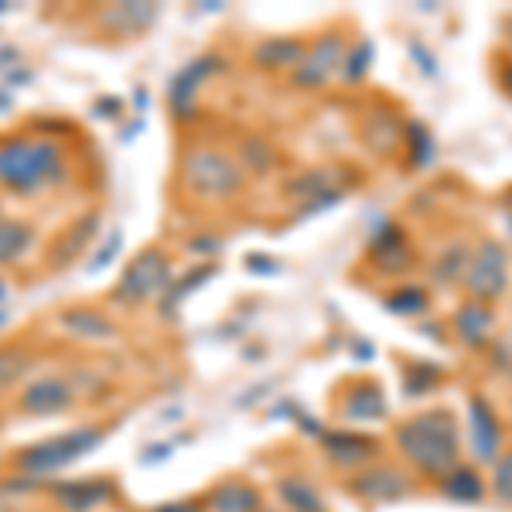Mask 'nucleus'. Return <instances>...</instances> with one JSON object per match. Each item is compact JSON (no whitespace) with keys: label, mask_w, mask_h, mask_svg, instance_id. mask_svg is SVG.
<instances>
[{"label":"nucleus","mask_w":512,"mask_h":512,"mask_svg":"<svg viewBox=\"0 0 512 512\" xmlns=\"http://www.w3.org/2000/svg\"><path fill=\"white\" fill-rule=\"evenodd\" d=\"M393 444L420 478L441 482L461 465V434L451 410H420L393 427Z\"/></svg>","instance_id":"nucleus-1"},{"label":"nucleus","mask_w":512,"mask_h":512,"mask_svg":"<svg viewBox=\"0 0 512 512\" xmlns=\"http://www.w3.org/2000/svg\"><path fill=\"white\" fill-rule=\"evenodd\" d=\"M65 178V154L55 137H7L0 140V188L18 195L59 185Z\"/></svg>","instance_id":"nucleus-2"},{"label":"nucleus","mask_w":512,"mask_h":512,"mask_svg":"<svg viewBox=\"0 0 512 512\" xmlns=\"http://www.w3.org/2000/svg\"><path fill=\"white\" fill-rule=\"evenodd\" d=\"M103 437L106 434L99 427H76V431L45 437V441L31 444V448L18 454V472L24 478H45L65 465H72V461L86 458L89 451L103 444Z\"/></svg>","instance_id":"nucleus-3"},{"label":"nucleus","mask_w":512,"mask_h":512,"mask_svg":"<svg viewBox=\"0 0 512 512\" xmlns=\"http://www.w3.org/2000/svg\"><path fill=\"white\" fill-rule=\"evenodd\" d=\"M181 181L188 192L202 198H229L243 188V168L222 151L212 147H195L181 161Z\"/></svg>","instance_id":"nucleus-4"},{"label":"nucleus","mask_w":512,"mask_h":512,"mask_svg":"<svg viewBox=\"0 0 512 512\" xmlns=\"http://www.w3.org/2000/svg\"><path fill=\"white\" fill-rule=\"evenodd\" d=\"M175 284L171 277V263L158 246H147L140 250L130 267L123 270V277L117 280L113 287V301H123V304H140V301H151V297H164L168 287Z\"/></svg>","instance_id":"nucleus-5"},{"label":"nucleus","mask_w":512,"mask_h":512,"mask_svg":"<svg viewBox=\"0 0 512 512\" xmlns=\"http://www.w3.org/2000/svg\"><path fill=\"white\" fill-rule=\"evenodd\" d=\"M345 489H349L355 499L373 502V506H386V502H400L410 499L417 492V478L400 465H390V461H373L362 472H355L345 478Z\"/></svg>","instance_id":"nucleus-6"},{"label":"nucleus","mask_w":512,"mask_h":512,"mask_svg":"<svg viewBox=\"0 0 512 512\" xmlns=\"http://www.w3.org/2000/svg\"><path fill=\"white\" fill-rule=\"evenodd\" d=\"M509 284V256L499 243H482L465 270V291L472 301L489 304L495 301Z\"/></svg>","instance_id":"nucleus-7"},{"label":"nucleus","mask_w":512,"mask_h":512,"mask_svg":"<svg viewBox=\"0 0 512 512\" xmlns=\"http://www.w3.org/2000/svg\"><path fill=\"white\" fill-rule=\"evenodd\" d=\"M318 444L338 472H349V475L362 472L366 465L379 461V451H383V444H379L376 437L355 434V431H321Z\"/></svg>","instance_id":"nucleus-8"},{"label":"nucleus","mask_w":512,"mask_h":512,"mask_svg":"<svg viewBox=\"0 0 512 512\" xmlns=\"http://www.w3.org/2000/svg\"><path fill=\"white\" fill-rule=\"evenodd\" d=\"M345 65V38L338 31H328L311 52H304V59L294 69V86L297 89H321L328 79Z\"/></svg>","instance_id":"nucleus-9"},{"label":"nucleus","mask_w":512,"mask_h":512,"mask_svg":"<svg viewBox=\"0 0 512 512\" xmlns=\"http://www.w3.org/2000/svg\"><path fill=\"white\" fill-rule=\"evenodd\" d=\"M468 427H472L475 458L482 461V465H495L499 454H502V441H506V434H502V424H499V417H495L492 403L485 400L482 393H475L472 400H468Z\"/></svg>","instance_id":"nucleus-10"},{"label":"nucleus","mask_w":512,"mask_h":512,"mask_svg":"<svg viewBox=\"0 0 512 512\" xmlns=\"http://www.w3.org/2000/svg\"><path fill=\"white\" fill-rule=\"evenodd\" d=\"M72 400H76L72 386L65 383V379L48 376V379H35V383L24 386L18 407L28 417H52V414H62V410H69Z\"/></svg>","instance_id":"nucleus-11"},{"label":"nucleus","mask_w":512,"mask_h":512,"mask_svg":"<svg viewBox=\"0 0 512 512\" xmlns=\"http://www.w3.org/2000/svg\"><path fill=\"white\" fill-rule=\"evenodd\" d=\"M219 69H222L219 55H198L185 69L175 72V79H171V86H168V103H171V110H175V117H192V99L198 93V82L209 79L212 72H219Z\"/></svg>","instance_id":"nucleus-12"},{"label":"nucleus","mask_w":512,"mask_h":512,"mask_svg":"<svg viewBox=\"0 0 512 512\" xmlns=\"http://www.w3.org/2000/svg\"><path fill=\"white\" fill-rule=\"evenodd\" d=\"M390 414V403H386V393L376 379H362V383H352L349 393L342 400V417L352 420V424H369V420H383Z\"/></svg>","instance_id":"nucleus-13"},{"label":"nucleus","mask_w":512,"mask_h":512,"mask_svg":"<svg viewBox=\"0 0 512 512\" xmlns=\"http://www.w3.org/2000/svg\"><path fill=\"white\" fill-rule=\"evenodd\" d=\"M113 482H106V478H79V482H62L55 485L52 495L59 506H65L69 512H89L96 506H103V502L113 499Z\"/></svg>","instance_id":"nucleus-14"},{"label":"nucleus","mask_w":512,"mask_h":512,"mask_svg":"<svg viewBox=\"0 0 512 512\" xmlns=\"http://www.w3.org/2000/svg\"><path fill=\"white\" fill-rule=\"evenodd\" d=\"M205 502H209L212 512H260L263 509L260 489H253L243 478H226V482H219Z\"/></svg>","instance_id":"nucleus-15"},{"label":"nucleus","mask_w":512,"mask_h":512,"mask_svg":"<svg viewBox=\"0 0 512 512\" xmlns=\"http://www.w3.org/2000/svg\"><path fill=\"white\" fill-rule=\"evenodd\" d=\"M277 499L287 512H328L325 495L304 475H284L277 482Z\"/></svg>","instance_id":"nucleus-16"},{"label":"nucleus","mask_w":512,"mask_h":512,"mask_svg":"<svg viewBox=\"0 0 512 512\" xmlns=\"http://www.w3.org/2000/svg\"><path fill=\"white\" fill-rule=\"evenodd\" d=\"M373 260H376L379 270H386V274H400V270H407L410 260H414L407 236H403L396 226H383L379 229V236L373 239Z\"/></svg>","instance_id":"nucleus-17"},{"label":"nucleus","mask_w":512,"mask_h":512,"mask_svg":"<svg viewBox=\"0 0 512 512\" xmlns=\"http://www.w3.org/2000/svg\"><path fill=\"white\" fill-rule=\"evenodd\" d=\"M454 332L465 345H472V349H485L492 338V311L489 304H478V301H468L458 308V315H454Z\"/></svg>","instance_id":"nucleus-18"},{"label":"nucleus","mask_w":512,"mask_h":512,"mask_svg":"<svg viewBox=\"0 0 512 512\" xmlns=\"http://www.w3.org/2000/svg\"><path fill=\"white\" fill-rule=\"evenodd\" d=\"M158 18V4H113L99 14V24L117 35H137V31L151 28Z\"/></svg>","instance_id":"nucleus-19"},{"label":"nucleus","mask_w":512,"mask_h":512,"mask_svg":"<svg viewBox=\"0 0 512 512\" xmlns=\"http://www.w3.org/2000/svg\"><path fill=\"white\" fill-rule=\"evenodd\" d=\"M96 226H99V212H89V216L72 222V226L55 239L52 253H48V263H52V267H65V263L76 260V256L82 253V246L96 236Z\"/></svg>","instance_id":"nucleus-20"},{"label":"nucleus","mask_w":512,"mask_h":512,"mask_svg":"<svg viewBox=\"0 0 512 512\" xmlns=\"http://www.w3.org/2000/svg\"><path fill=\"white\" fill-rule=\"evenodd\" d=\"M437 489L448 495L451 502L475 506V502L485 499V478L478 475V468H472V465H458L451 475H444L441 482H437Z\"/></svg>","instance_id":"nucleus-21"},{"label":"nucleus","mask_w":512,"mask_h":512,"mask_svg":"<svg viewBox=\"0 0 512 512\" xmlns=\"http://www.w3.org/2000/svg\"><path fill=\"white\" fill-rule=\"evenodd\" d=\"M59 321H62L65 332L76 335V338H93V342H99V338H113V321L96 308H65Z\"/></svg>","instance_id":"nucleus-22"},{"label":"nucleus","mask_w":512,"mask_h":512,"mask_svg":"<svg viewBox=\"0 0 512 512\" xmlns=\"http://www.w3.org/2000/svg\"><path fill=\"white\" fill-rule=\"evenodd\" d=\"M304 59V45L297 38H267L256 45L253 62L263 65V69H284V65H294Z\"/></svg>","instance_id":"nucleus-23"},{"label":"nucleus","mask_w":512,"mask_h":512,"mask_svg":"<svg viewBox=\"0 0 512 512\" xmlns=\"http://www.w3.org/2000/svg\"><path fill=\"white\" fill-rule=\"evenodd\" d=\"M35 243V226L24 219H0V267L21 260Z\"/></svg>","instance_id":"nucleus-24"},{"label":"nucleus","mask_w":512,"mask_h":512,"mask_svg":"<svg viewBox=\"0 0 512 512\" xmlns=\"http://www.w3.org/2000/svg\"><path fill=\"white\" fill-rule=\"evenodd\" d=\"M212 274H216V267H209V263H205V267H195L185 280H178V277H175V284L168 287V294H164V301H161V315H164V318H175V315H178L181 297H188V294L195 291V287H202Z\"/></svg>","instance_id":"nucleus-25"},{"label":"nucleus","mask_w":512,"mask_h":512,"mask_svg":"<svg viewBox=\"0 0 512 512\" xmlns=\"http://www.w3.org/2000/svg\"><path fill=\"white\" fill-rule=\"evenodd\" d=\"M31 369V355L18 349V345H4L0 349V393L11 390L14 383H21Z\"/></svg>","instance_id":"nucleus-26"},{"label":"nucleus","mask_w":512,"mask_h":512,"mask_svg":"<svg viewBox=\"0 0 512 512\" xmlns=\"http://www.w3.org/2000/svg\"><path fill=\"white\" fill-rule=\"evenodd\" d=\"M468 263H472V256H468L465 246H448V250L441 253V260H437V267H434L437 284H454L458 277L465 280Z\"/></svg>","instance_id":"nucleus-27"},{"label":"nucleus","mask_w":512,"mask_h":512,"mask_svg":"<svg viewBox=\"0 0 512 512\" xmlns=\"http://www.w3.org/2000/svg\"><path fill=\"white\" fill-rule=\"evenodd\" d=\"M427 294L420 291V287H403V291H396L386 297V308L393 311V315H420V311H427Z\"/></svg>","instance_id":"nucleus-28"},{"label":"nucleus","mask_w":512,"mask_h":512,"mask_svg":"<svg viewBox=\"0 0 512 512\" xmlns=\"http://www.w3.org/2000/svg\"><path fill=\"white\" fill-rule=\"evenodd\" d=\"M492 495L512 506V451H502L492 465Z\"/></svg>","instance_id":"nucleus-29"},{"label":"nucleus","mask_w":512,"mask_h":512,"mask_svg":"<svg viewBox=\"0 0 512 512\" xmlns=\"http://www.w3.org/2000/svg\"><path fill=\"white\" fill-rule=\"evenodd\" d=\"M437 369L434 366H420V362H410L407 373H403V386H407L410 396H420V393H431L434 383H437Z\"/></svg>","instance_id":"nucleus-30"},{"label":"nucleus","mask_w":512,"mask_h":512,"mask_svg":"<svg viewBox=\"0 0 512 512\" xmlns=\"http://www.w3.org/2000/svg\"><path fill=\"white\" fill-rule=\"evenodd\" d=\"M325 192H332V175L328 171H308V175L291 181V195L297 198H318Z\"/></svg>","instance_id":"nucleus-31"},{"label":"nucleus","mask_w":512,"mask_h":512,"mask_svg":"<svg viewBox=\"0 0 512 512\" xmlns=\"http://www.w3.org/2000/svg\"><path fill=\"white\" fill-rule=\"evenodd\" d=\"M120 246H123V233H120V229H110V236H106V243L99 246V250L93 253V260L86 263V274H89V277H96L99 270L110 267V263L117 260Z\"/></svg>","instance_id":"nucleus-32"},{"label":"nucleus","mask_w":512,"mask_h":512,"mask_svg":"<svg viewBox=\"0 0 512 512\" xmlns=\"http://www.w3.org/2000/svg\"><path fill=\"white\" fill-rule=\"evenodd\" d=\"M270 164H274V151H270L267 140H246V144H243V168L263 175Z\"/></svg>","instance_id":"nucleus-33"},{"label":"nucleus","mask_w":512,"mask_h":512,"mask_svg":"<svg viewBox=\"0 0 512 512\" xmlns=\"http://www.w3.org/2000/svg\"><path fill=\"white\" fill-rule=\"evenodd\" d=\"M369 62H373V45H369V41H362V45L355 48V52L345 55V79L359 82L362 76H366Z\"/></svg>","instance_id":"nucleus-34"},{"label":"nucleus","mask_w":512,"mask_h":512,"mask_svg":"<svg viewBox=\"0 0 512 512\" xmlns=\"http://www.w3.org/2000/svg\"><path fill=\"white\" fill-rule=\"evenodd\" d=\"M410 151H414V164H427L431 161V154H434V144H431V137H427V130L424 127H417V123H410Z\"/></svg>","instance_id":"nucleus-35"},{"label":"nucleus","mask_w":512,"mask_h":512,"mask_svg":"<svg viewBox=\"0 0 512 512\" xmlns=\"http://www.w3.org/2000/svg\"><path fill=\"white\" fill-rule=\"evenodd\" d=\"M188 250H192V253H219L222 250V239H216V236L188 239Z\"/></svg>","instance_id":"nucleus-36"},{"label":"nucleus","mask_w":512,"mask_h":512,"mask_svg":"<svg viewBox=\"0 0 512 512\" xmlns=\"http://www.w3.org/2000/svg\"><path fill=\"white\" fill-rule=\"evenodd\" d=\"M246 267H250L253 274H277L280 263L270 260V256H250V260H246Z\"/></svg>","instance_id":"nucleus-37"},{"label":"nucleus","mask_w":512,"mask_h":512,"mask_svg":"<svg viewBox=\"0 0 512 512\" xmlns=\"http://www.w3.org/2000/svg\"><path fill=\"white\" fill-rule=\"evenodd\" d=\"M21 62V52L14 45H0V72H14Z\"/></svg>","instance_id":"nucleus-38"},{"label":"nucleus","mask_w":512,"mask_h":512,"mask_svg":"<svg viewBox=\"0 0 512 512\" xmlns=\"http://www.w3.org/2000/svg\"><path fill=\"white\" fill-rule=\"evenodd\" d=\"M96 117H117V113L123 110V103L120 99H113V96H106V99H96Z\"/></svg>","instance_id":"nucleus-39"},{"label":"nucleus","mask_w":512,"mask_h":512,"mask_svg":"<svg viewBox=\"0 0 512 512\" xmlns=\"http://www.w3.org/2000/svg\"><path fill=\"white\" fill-rule=\"evenodd\" d=\"M28 82H35V72H31V69H14V72H7L4 86L7 89H18V86H28Z\"/></svg>","instance_id":"nucleus-40"},{"label":"nucleus","mask_w":512,"mask_h":512,"mask_svg":"<svg viewBox=\"0 0 512 512\" xmlns=\"http://www.w3.org/2000/svg\"><path fill=\"white\" fill-rule=\"evenodd\" d=\"M154 512H202V506L195 499H178V502H164Z\"/></svg>","instance_id":"nucleus-41"},{"label":"nucleus","mask_w":512,"mask_h":512,"mask_svg":"<svg viewBox=\"0 0 512 512\" xmlns=\"http://www.w3.org/2000/svg\"><path fill=\"white\" fill-rule=\"evenodd\" d=\"M492 355H495V366L506 369V373H512V342H502Z\"/></svg>","instance_id":"nucleus-42"},{"label":"nucleus","mask_w":512,"mask_h":512,"mask_svg":"<svg viewBox=\"0 0 512 512\" xmlns=\"http://www.w3.org/2000/svg\"><path fill=\"white\" fill-rule=\"evenodd\" d=\"M168 454H171L168 444H161V448H158V444H151V448H147L144 454H140V461H144V465H147V461H164V458H168Z\"/></svg>","instance_id":"nucleus-43"},{"label":"nucleus","mask_w":512,"mask_h":512,"mask_svg":"<svg viewBox=\"0 0 512 512\" xmlns=\"http://www.w3.org/2000/svg\"><path fill=\"white\" fill-rule=\"evenodd\" d=\"M11 110V93H7V86H0V113Z\"/></svg>","instance_id":"nucleus-44"},{"label":"nucleus","mask_w":512,"mask_h":512,"mask_svg":"<svg viewBox=\"0 0 512 512\" xmlns=\"http://www.w3.org/2000/svg\"><path fill=\"white\" fill-rule=\"evenodd\" d=\"M502 82H506V89H509V93H512V69H506V72H502Z\"/></svg>","instance_id":"nucleus-45"},{"label":"nucleus","mask_w":512,"mask_h":512,"mask_svg":"<svg viewBox=\"0 0 512 512\" xmlns=\"http://www.w3.org/2000/svg\"><path fill=\"white\" fill-rule=\"evenodd\" d=\"M0 512H14L11 502H7V495H0Z\"/></svg>","instance_id":"nucleus-46"},{"label":"nucleus","mask_w":512,"mask_h":512,"mask_svg":"<svg viewBox=\"0 0 512 512\" xmlns=\"http://www.w3.org/2000/svg\"><path fill=\"white\" fill-rule=\"evenodd\" d=\"M4 325H7V311L0 308V328H4Z\"/></svg>","instance_id":"nucleus-47"},{"label":"nucleus","mask_w":512,"mask_h":512,"mask_svg":"<svg viewBox=\"0 0 512 512\" xmlns=\"http://www.w3.org/2000/svg\"><path fill=\"white\" fill-rule=\"evenodd\" d=\"M4 294H7V287H4V280H0V304H4Z\"/></svg>","instance_id":"nucleus-48"},{"label":"nucleus","mask_w":512,"mask_h":512,"mask_svg":"<svg viewBox=\"0 0 512 512\" xmlns=\"http://www.w3.org/2000/svg\"><path fill=\"white\" fill-rule=\"evenodd\" d=\"M0 14H7V4H4V0H0Z\"/></svg>","instance_id":"nucleus-49"},{"label":"nucleus","mask_w":512,"mask_h":512,"mask_svg":"<svg viewBox=\"0 0 512 512\" xmlns=\"http://www.w3.org/2000/svg\"><path fill=\"white\" fill-rule=\"evenodd\" d=\"M260 512H277V509H260Z\"/></svg>","instance_id":"nucleus-50"},{"label":"nucleus","mask_w":512,"mask_h":512,"mask_svg":"<svg viewBox=\"0 0 512 512\" xmlns=\"http://www.w3.org/2000/svg\"><path fill=\"white\" fill-rule=\"evenodd\" d=\"M509 233H512V219H509Z\"/></svg>","instance_id":"nucleus-51"}]
</instances>
